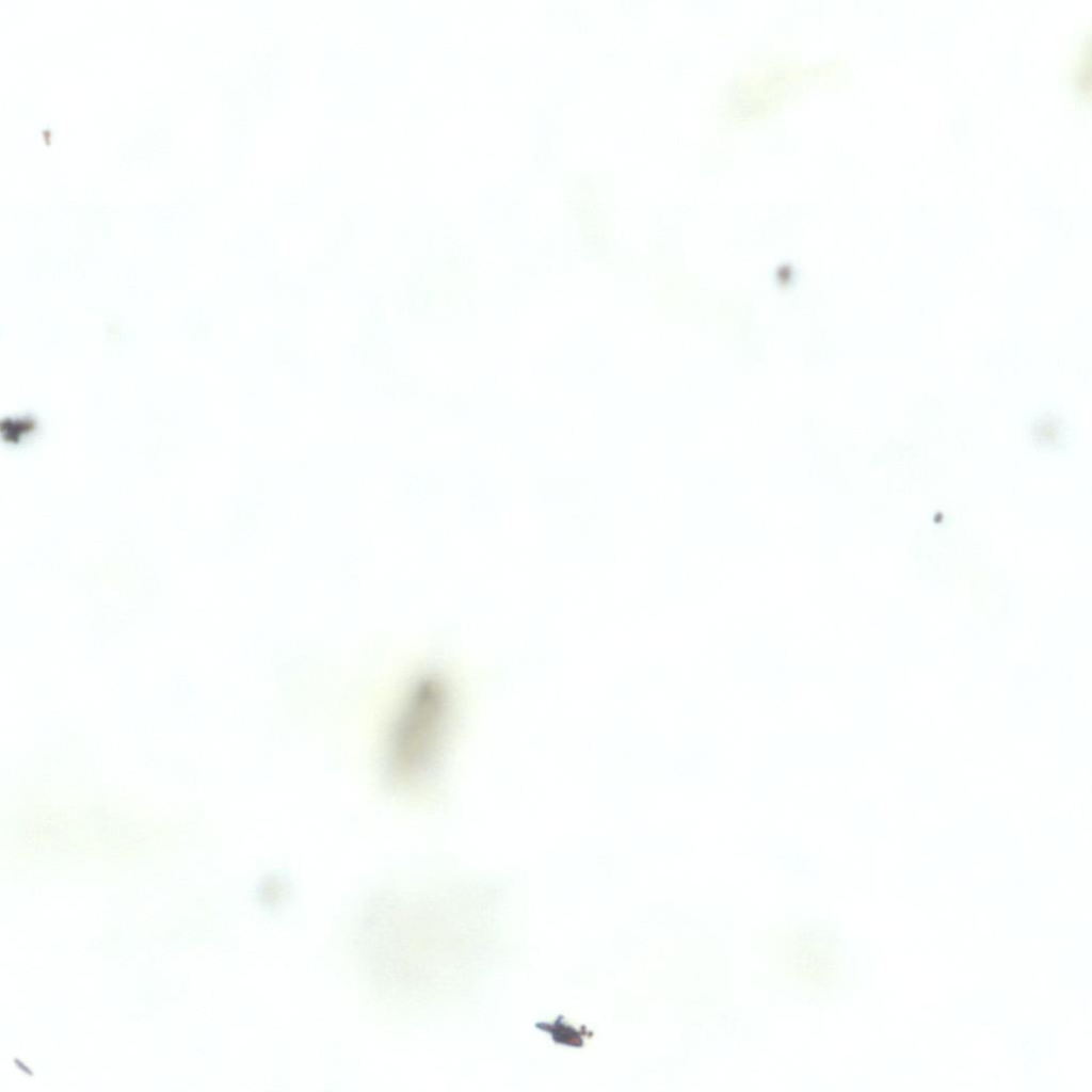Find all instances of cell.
Masks as SVG:
<instances>
[{
    "label": "cell",
    "mask_w": 1092,
    "mask_h": 1092,
    "mask_svg": "<svg viewBox=\"0 0 1092 1092\" xmlns=\"http://www.w3.org/2000/svg\"><path fill=\"white\" fill-rule=\"evenodd\" d=\"M449 696L436 675H422L408 687L389 725L384 766L388 780L411 787L429 773L447 725Z\"/></svg>",
    "instance_id": "cell-1"
}]
</instances>
